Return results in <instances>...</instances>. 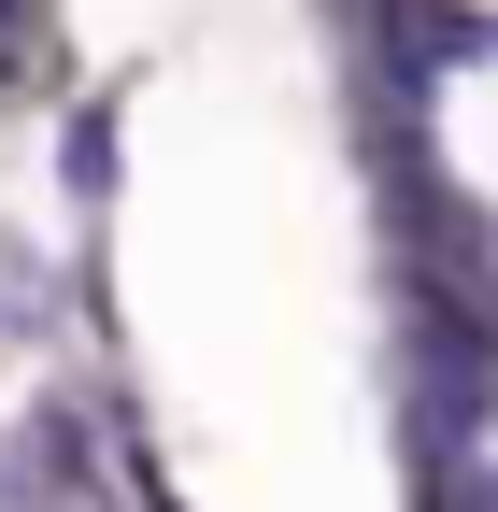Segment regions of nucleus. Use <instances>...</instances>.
Listing matches in <instances>:
<instances>
[{
    "label": "nucleus",
    "instance_id": "f257e3e1",
    "mask_svg": "<svg viewBox=\"0 0 498 512\" xmlns=\"http://www.w3.org/2000/svg\"><path fill=\"white\" fill-rule=\"evenodd\" d=\"M442 512H498V470H442Z\"/></svg>",
    "mask_w": 498,
    "mask_h": 512
}]
</instances>
